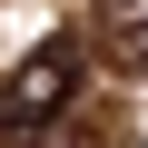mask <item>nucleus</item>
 I'll return each instance as SVG.
<instances>
[{"instance_id": "f257e3e1", "label": "nucleus", "mask_w": 148, "mask_h": 148, "mask_svg": "<svg viewBox=\"0 0 148 148\" xmlns=\"http://www.w3.org/2000/svg\"><path fill=\"white\" fill-rule=\"evenodd\" d=\"M69 89H79V49H69V40H49L40 59H20V69H10V109H0V128H10V138L49 128V119L69 109Z\"/></svg>"}]
</instances>
